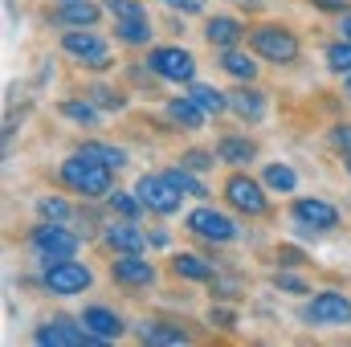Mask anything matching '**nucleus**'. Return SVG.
Here are the masks:
<instances>
[{
  "instance_id": "obj_1",
  "label": "nucleus",
  "mask_w": 351,
  "mask_h": 347,
  "mask_svg": "<svg viewBox=\"0 0 351 347\" xmlns=\"http://www.w3.org/2000/svg\"><path fill=\"white\" fill-rule=\"evenodd\" d=\"M110 172H114V168L90 160V156H82V152L70 156V160L62 164L66 188H74V192H82V196H110Z\"/></svg>"
},
{
  "instance_id": "obj_2",
  "label": "nucleus",
  "mask_w": 351,
  "mask_h": 347,
  "mask_svg": "<svg viewBox=\"0 0 351 347\" xmlns=\"http://www.w3.org/2000/svg\"><path fill=\"white\" fill-rule=\"evenodd\" d=\"M250 45H254V53L265 58V62H278V66L298 62V37H294L290 29L262 25V29H254V33H250Z\"/></svg>"
},
{
  "instance_id": "obj_3",
  "label": "nucleus",
  "mask_w": 351,
  "mask_h": 347,
  "mask_svg": "<svg viewBox=\"0 0 351 347\" xmlns=\"http://www.w3.org/2000/svg\"><path fill=\"white\" fill-rule=\"evenodd\" d=\"M41 282H45L49 294H82V290H90L94 274H90L82 261H74V258H53L49 265H45Z\"/></svg>"
},
{
  "instance_id": "obj_4",
  "label": "nucleus",
  "mask_w": 351,
  "mask_h": 347,
  "mask_svg": "<svg viewBox=\"0 0 351 347\" xmlns=\"http://www.w3.org/2000/svg\"><path fill=\"white\" fill-rule=\"evenodd\" d=\"M147 66H152L160 78H168V82H192V78H196V62H192V53L180 49V45H156V49L147 53Z\"/></svg>"
},
{
  "instance_id": "obj_5",
  "label": "nucleus",
  "mask_w": 351,
  "mask_h": 347,
  "mask_svg": "<svg viewBox=\"0 0 351 347\" xmlns=\"http://www.w3.org/2000/svg\"><path fill=\"white\" fill-rule=\"evenodd\" d=\"M29 241H33V250H37L41 258H74V254H78V233H70L62 221L37 225Z\"/></svg>"
},
{
  "instance_id": "obj_6",
  "label": "nucleus",
  "mask_w": 351,
  "mask_h": 347,
  "mask_svg": "<svg viewBox=\"0 0 351 347\" xmlns=\"http://www.w3.org/2000/svg\"><path fill=\"white\" fill-rule=\"evenodd\" d=\"M37 344H49V347H98L102 339L82 327V319L78 323H70V319H49L45 327H37V335H33Z\"/></svg>"
},
{
  "instance_id": "obj_7",
  "label": "nucleus",
  "mask_w": 351,
  "mask_h": 347,
  "mask_svg": "<svg viewBox=\"0 0 351 347\" xmlns=\"http://www.w3.org/2000/svg\"><path fill=\"white\" fill-rule=\"evenodd\" d=\"M306 323H311V327H348L351 323V302L343 294H335V290H323V294L311 298Z\"/></svg>"
},
{
  "instance_id": "obj_8",
  "label": "nucleus",
  "mask_w": 351,
  "mask_h": 347,
  "mask_svg": "<svg viewBox=\"0 0 351 347\" xmlns=\"http://www.w3.org/2000/svg\"><path fill=\"white\" fill-rule=\"evenodd\" d=\"M135 192H139V200H143L152 213H160V217H172L176 208H180V196H184L168 176H143V180L135 184Z\"/></svg>"
},
{
  "instance_id": "obj_9",
  "label": "nucleus",
  "mask_w": 351,
  "mask_h": 347,
  "mask_svg": "<svg viewBox=\"0 0 351 347\" xmlns=\"http://www.w3.org/2000/svg\"><path fill=\"white\" fill-rule=\"evenodd\" d=\"M62 49H66V53H74L86 70H106V66H110V49H106L90 29H82V33H78V29H70V33L62 37Z\"/></svg>"
},
{
  "instance_id": "obj_10",
  "label": "nucleus",
  "mask_w": 351,
  "mask_h": 347,
  "mask_svg": "<svg viewBox=\"0 0 351 347\" xmlns=\"http://www.w3.org/2000/svg\"><path fill=\"white\" fill-rule=\"evenodd\" d=\"M188 229H192L196 237H208V241H233V237H237L233 217H225V213H217V208H208V204H200V208L188 213Z\"/></svg>"
},
{
  "instance_id": "obj_11",
  "label": "nucleus",
  "mask_w": 351,
  "mask_h": 347,
  "mask_svg": "<svg viewBox=\"0 0 351 347\" xmlns=\"http://www.w3.org/2000/svg\"><path fill=\"white\" fill-rule=\"evenodd\" d=\"M225 200H229L233 208H241L245 217H258V213H265L262 184H254L250 176H229V184H225Z\"/></svg>"
},
{
  "instance_id": "obj_12",
  "label": "nucleus",
  "mask_w": 351,
  "mask_h": 347,
  "mask_svg": "<svg viewBox=\"0 0 351 347\" xmlns=\"http://www.w3.org/2000/svg\"><path fill=\"white\" fill-rule=\"evenodd\" d=\"M114 282H123V286H152L156 282V265L147 258H139V254H123V258L114 261Z\"/></svg>"
},
{
  "instance_id": "obj_13",
  "label": "nucleus",
  "mask_w": 351,
  "mask_h": 347,
  "mask_svg": "<svg viewBox=\"0 0 351 347\" xmlns=\"http://www.w3.org/2000/svg\"><path fill=\"white\" fill-rule=\"evenodd\" d=\"M294 217L298 221H306V225H315V229H335L339 225V213H335V204H327V200H294Z\"/></svg>"
},
{
  "instance_id": "obj_14",
  "label": "nucleus",
  "mask_w": 351,
  "mask_h": 347,
  "mask_svg": "<svg viewBox=\"0 0 351 347\" xmlns=\"http://www.w3.org/2000/svg\"><path fill=\"white\" fill-rule=\"evenodd\" d=\"M82 327L94 331L102 344H110V339L123 335V319H119L114 311H106V307H86V311H82Z\"/></svg>"
},
{
  "instance_id": "obj_15",
  "label": "nucleus",
  "mask_w": 351,
  "mask_h": 347,
  "mask_svg": "<svg viewBox=\"0 0 351 347\" xmlns=\"http://www.w3.org/2000/svg\"><path fill=\"white\" fill-rule=\"evenodd\" d=\"M204 37H208V45H217V49H233V45L245 37V25H241L237 16H213V21L204 25Z\"/></svg>"
},
{
  "instance_id": "obj_16",
  "label": "nucleus",
  "mask_w": 351,
  "mask_h": 347,
  "mask_svg": "<svg viewBox=\"0 0 351 347\" xmlns=\"http://www.w3.org/2000/svg\"><path fill=\"white\" fill-rule=\"evenodd\" d=\"M106 246L110 250H119V254H143V246H147V237L131 225V217L123 221V225H110L106 229Z\"/></svg>"
},
{
  "instance_id": "obj_17",
  "label": "nucleus",
  "mask_w": 351,
  "mask_h": 347,
  "mask_svg": "<svg viewBox=\"0 0 351 347\" xmlns=\"http://www.w3.org/2000/svg\"><path fill=\"white\" fill-rule=\"evenodd\" d=\"M229 106L241 115V119H250V123H258L265 115V94L254 86H237L233 94H229Z\"/></svg>"
},
{
  "instance_id": "obj_18",
  "label": "nucleus",
  "mask_w": 351,
  "mask_h": 347,
  "mask_svg": "<svg viewBox=\"0 0 351 347\" xmlns=\"http://www.w3.org/2000/svg\"><path fill=\"white\" fill-rule=\"evenodd\" d=\"M172 270L180 274V278H188V282H213V278H217L213 261H208V258H196V254H176Z\"/></svg>"
},
{
  "instance_id": "obj_19",
  "label": "nucleus",
  "mask_w": 351,
  "mask_h": 347,
  "mask_svg": "<svg viewBox=\"0 0 351 347\" xmlns=\"http://www.w3.org/2000/svg\"><path fill=\"white\" fill-rule=\"evenodd\" d=\"M254 156H258V147H254L250 139H241V135H225V139L217 143V160H225V164H233V168L250 164Z\"/></svg>"
},
{
  "instance_id": "obj_20",
  "label": "nucleus",
  "mask_w": 351,
  "mask_h": 347,
  "mask_svg": "<svg viewBox=\"0 0 351 347\" xmlns=\"http://www.w3.org/2000/svg\"><path fill=\"white\" fill-rule=\"evenodd\" d=\"M168 119H172L176 127H184V131H196V127L204 123V110L184 94V98H172V102H168Z\"/></svg>"
},
{
  "instance_id": "obj_21",
  "label": "nucleus",
  "mask_w": 351,
  "mask_h": 347,
  "mask_svg": "<svg viewBox=\"0 0 351 347\" xmlns=\"http://www.w3.org/2000/svg\"><path fill=\"white\" fill-rule=\"evenodd\" d=\"M62 25H74V29H90L98 21V8L90 0H62V12H58Z\"/></svg>"
},
{
  "instance_id": "obj_22",
  "label": "nucleus",
  "mask_w": 351,
  "mask_h": 347,
  "mask_svg": "<svg viewBox=\"0 0 351 347\" xmlns=\"http://www.w3.org/2000/svg\"><path fill=\"white\" fill-rule=\"evenodd\" d=\"M139 339H143V344L184 347L188 344V331H180V327H164V323H143V327H139Z\"/></svg>"
},
{
  "instance_id": "obj_23",
  "label": "nucleus",
  "mask_w": 351,
  "mask_h": 347,
  "mask_svg": "<svg viewBox=\"0 0 351 347\" xmlns=\"http://www.w3.org/2000/svg\"><path fill=\"white\" fill-rule=\"evenodd\" d=\"M221 70L233 74L237 82H254V78H258V62L245 58V53H237V49H225V53H221Z\"/></svg>"
},
{
  "instance_id": "obj_24",
  "label": "nucleus",
  "mask_w": 351,
  "mask_h": 347,
  "mask_svg": "<svg viewBox=\"0 0 351 347\" xmlns=\"http://www.w3.org/2000/svg\"><path fill=\"white\" fill-rule=\"evenodd\" d=\"M188 98H192L204 115H221V110L229 106V94H221L217 86H192L188 90Z\"/></svg>"
},
{
  "instance_id": "obj_25",
  "label": "nucleus",
  "mask_w": 351,
  "mask_h": 347,
  "mask_svg": "<svg viewBox=\"0 0 351 347\" xmlns=\"http://www.w3.org/2000/svg\"><path fill=\"white\" fill-rule=\"evenodd\" d=\"M82 156L98 160V164H106V168H114V172L127 164V152H123V147H110V143H86V147H82Z\"/></svg>"
},
{
  "instance_id": "obj_26",
  "label": "nucleus",
  "mask_w": 351,
  "mask_h": 347,
  "mask_svg": "<svg viewBox=\"0 0 351 347\" xmlns=\"http://www.w3.org/2000/svg\"><path fill=\"white\" fill-rule=\"evenodd\" d=\"M114 33H119V41H127V45H147V37H152V29H147V16L119 21V25H114Z\"/></svg>"
},
{
  "instance_id": "obj_27",
  "label": "nucleus",
  "mask_w": 351,
  "mask_h": 347,
  "mask_svg": "<svg viewBox=\"0 0 351 347\" xmlns=\"http://www.w3.org/2000/svg\"><path fill=\"white\" fill-rule=\"evenodd\" d=\"M265 188H274V192H294V188H298V176H294V168H286V164H269V168H265Z\"/></svg>"
},
{
  "instance_id": "obj_28",
  "label": "nucleus",
  "mask_w": 351,
  "mask_h": 347,
  "mask_svg": "<svg viewBox=\"0 0 351 347\" xmlns=\"http://www.w3.org/2000/svg\"><path fill=\"white\" fill-rule=\"evenodd\" d=\"M164 176L172 180V184L180 188V192H184V196H204V184L192 176V168H184V164H180V168H172V172H164Z\"/></svg>"
},
{
  "instance_id": "obj_29",
  "label": "nucleus",
  "mask_w": 351,
  "mask_h": 347,
  "mask_svg": "<svg viewBox=\"0 0 351 347\" xmlns=\"http://www.w3.org/2000/svg\"><path fill=\"white\" fill-rule=\"evenodd\" d=\"M62 115L66 119H74V123H86V127H94L98 123V110H94V102H78V98H70V102H62Z\"/></svg>"
},
{
  "instance_id": "obj_30",
  "label": "nucleus",
  "mask_w": 351,
  "mask_h": 347,
  "mask_svg": "<svg viewBox=\"0 0 351 347\" xmlns=\"http://www.w3.org/2000/svg\"><path fill=\"white\" fill-rule=\"evenodd\" d=\"M106 12L114 21H135V16H147V8L139 0H106Z\"/></svg>"
},
{
  "instance_id": "obj_31",
  "label": "nucleus",
  "mask_w": 351,
  "mask_h": 347,
  "mask_svg": "<svg viewBox=\"0 0 351 347\" xmlns=\"http://www.w3.org/2000/svg\"><path fill=\"white\" fill-rule=\"evenodd\" d=\"M327 66H331L335 74H351V41H335V45L327 49Z\"/></svg>"
},
{
  "instance_id": "obj_32",
  "label": "nucleus",
  "mask_w": 351,
  "mask_h": 347,
  "mask_svg": "<svg viewBox=\"0 0 351 347\" xmlns=\"http://www.w3.org/2000/svg\"><path fill=\"white\" fill-rule=\"evenodd\" d=\"M110 208H119L123 217H131V221H135V217H139V208H147V204L139 200V192H135V196H131V192H110Z\"/></svg>"
},
{
  "instance_id": "obj_33",
  "label": "nucleus",
  "mask_w": 351,
  "mask_h": 347,
  "mask_svg": "<svg viewBox=\"0 0 351 347\" xmlns=\"http://www.w3.org/2000/svg\"><path fill=\"white\" fill-rule=\"evenodd\" d=\"M37 213H41L45 221H66V217H70V204H66L62 196H45V200H37Z\"/></svg>"
},
{
  "instance_id": "obj_34",
  "label": "nucleus",
  "mask_w": 351,
  "mask_h": 347,
  "mask_svg": "<svg viewBox=\"0 0 351 347\" xmlns=\"http://www.w3.org/2000/svg\"><path fill=\"white\" fill-rule=\"evenodd\" d=\"M90 98H94L98 106H110V110H123V94H114V90H106V86H94V90H90Z\"/></svg>"
},
{
  "instance_id": "obj_35",
  "label": "nucleus",
  "mask_w": 351,
  "mask_h": 347,
  "mask_svg": "<svg viewBox=\"0 0 351 347\" xmlns=\"http://www.w3.org/2000/svg\"><path fill=\"white\" fill-rule=\"evenodd\" d=\"M180 164H184V168H192V172H204V168H213V152H188Z\"/></svg>"
},
{
  "instance_id": "obj_36",
  "label": "nucleus",
  "mask_w": 351,
  "mask_h": 347,
  "mask_svg": "<svg viewBox=\"0 0 351 347\" xmlns=\"http://www.w3.org/2000/svg\"><path fill=\"white\" fill-rule=\"evenodd\" d=\"M278 290H286V294H306L311 286H306L302 278H294V274H278Z\"/></svg>"
},
{
  "instance_id": "obj_37",
  "label": "nucleus",
  "mask_w": 351,
  "mask_h": 347,
  "mask_svg": "<svg viewBox=\"0 0 351 347\" xmlns=\"http://www.w3.org/2000/svg\"><path fill=\"white\" fill-rule=\"evenodd\" d=\"M331 143H335L339 152H348V156H351V123H335V131H331Z\"/></svg>"
},
{
  "instance_id": "obj_38",
  "label": "nucleus",
  "mask_w": 351,
  "mask_h": 347,
  "mask_svg": "<svg viewBox=\"0 0 351 347\" xmlns=\"http://www.w3.org/2000/svg\"><path fill=\"white\" fill-rule=\"evenodd\" d=\"M168 8H180V12H200L204 8V0H164Z\"/></svg>"
},
{
  "instance_id": "obj_39",
  "label": "nucleus",
  "mask_w": 351,
  "mask_h": 347,
  "mask_svg": "<svg viewBox=\"0 0 351 347\" xmlns=\"http://www.w3.org/2000/svg\"><path fill=\"white\" fill-rule=\"evenodd\" d=\"M208 323H213V327H225V331H229V327H233V315H229V311H208Z\"/></svg>"
},
{
  "instance_id": "obj_40",
  "label": "nucleus",
  "mask_w": 351,
  "mask_h": 347,
  "mask_svg": "<svg viewBox=\"0 0 351 347\" xmlns=\"http://www.w3.org/2000/svg\"><path fill=\"white\" fill-rule=\"evenodd\" d=\"M311 4H319V8H327V12H348L351 0H311Z\"/></svg>"
},
{
  "instance_id": "obj_41",
  "label": "nucleus",
  "mask_w": 351,
  "mask_h": 347,
  "mask_svg": "<svg viewBox=\"0 0 351 347\" xmlns=\"http://www.w3.org/2000/svg\"><path fill=\"white\" fill-rule=\"evenodd\" d=\"M339 33H343V41H351V8L343 12V21H339Z\"/></svg>"
},
{
  "instance_id": "obj_42",
  "label": "nucleus",
  "mask_w": 351,
  "mask_h": 347,
  "mask_svg": "<svg viewBox=\"0 0 351 347\" xmlns=\"http://www.w3.org/2000/svg\"><path fill=\"white\" fill-rule=\"evenodd\" d=\"M348 98H351V74H348Z\"/></svg>"
},
{
  "instance_id": "obj_43",
  "label": "nucleus",
  "mask_w": 351,
  "mask_h": 347,
  "mask_svg": "<svg viewBox=\"0 0 351 347\" xmlns=\"http://www.w3.org/2000/svg\"><path fill=\"white\" fill-rule=\"evenodd\" d=\"M348 172H351V156H348Z\"/></svg>"
}]
</instances>
